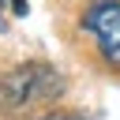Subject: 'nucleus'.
I'll use <instances>...</instances> for the list:
<instances>
[{
    "instance_id": "7ed1b4c3",
    "label": "nucleus",
    "mask_w": 120,
    "mask_h": 120,
    "mask_svg": "<svg viewBox=\"0 0 120 120\" xmlns=\"http://www.w3.org/2000/svg\"><path fill=\"white\" fill-rule=\"evenodd\" d=\"M41 120H86V116H79V112H49Z\"/></svg>"
},
{
    "instance_id": "20e7f679",
    "label": "nucleus",
    "mask_w": 120,
    "mask_h": 120,
    "mask_svg": "<svg viewBox=\"0 0 120 120\" xmlns=\"http://www.w3.org/2000/svg\"><path fill=\"white\" fill-rule=\"evenodd\" d=\"M11 11L15 15H26V0H11Z\"/></svg>"
},
{
    "instance_id": "f03ea898",
    "label": "nucleus",
    "mask_w": 120,
    "mask_h": 120,
    "mask_svg": "<svg viewBox=\"0 0 120 120\" xmlns=\"http://www.w3.org/2000/svg\"><path fill=\"white\" fill-rule=\"evenodd\" d=\"M82 30L98 41V52L120 68V0H98L82 11Z\"/></svg>"
},
{
    "instance_id": "f257e3e1",
    "label": "nucleus",
    "mask_w": 120,
    "mask_h": 120,
    "mask_svg": "<svg viewBox=\"0 0 120 120\" xmlns=\"http://www.w3.org/2000/svg\"><path fill=\"white\" fill-rule=\"evenodd\" d=\"M64 94V79L49 64H19L0 79V109L19 112L30 105H49Z\"/></svg>"
},
{
    "instance_id": "39448f33",
    "label": "nucleus",
    "mask_w": 120,
    "mask_h": 120,
    "mask_svg": "<svg viewBox=\"0 0 120 120\" xmlns=\"http://www.w3.org/2000/svg\"><path fill=\"white\" fill-rule=\"evenodd\" d=\"M8 8H11V0H0V30L8 26V22H4V11H8Z\"/></svg>"
}]
</instances>
